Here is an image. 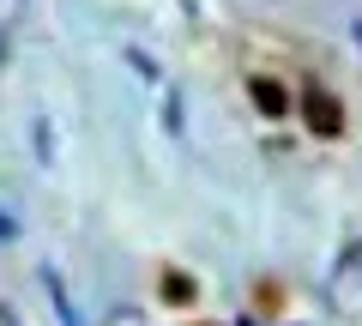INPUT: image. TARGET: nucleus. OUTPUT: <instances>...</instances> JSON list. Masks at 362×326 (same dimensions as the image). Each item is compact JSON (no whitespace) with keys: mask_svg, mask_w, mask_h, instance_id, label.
<instances>
[{"mask_svg":"<svg viewBox=\"0 0 362 326\" xmlns=\"http://www.w3.org/2000/svg\"><path fill=\"white\" fill-rule=\"evenodd\" d=\"M296 103H302V127H308L314 139H338V133H344V103H338L326 85H302Z\"/></svg>","mask_w":362,"mask_h":326,"instance_id":"1","label":"nucleus"},{"mask_svg":"<svg viewBox=\"0 0 362 326\" xmlns=\"http://www.w3.org/2000/svg\"><path fill=\"white\" fill-rule=\"evenodd\" d=\"M247 97H254V103H259V115H272V121H278V115L290 109V91L278 85V78H266V73H259V78H247Z\"/></svg>","mask_w":362,"mask_h":326,"instance_id":"2","label":"nucleus"},{"mask_svg":"<svg viewBox=\"0 0 362 326\" xmlns=\"http://www.w3.org/2000/svg\"><path fill=\"white\" fill-rule=\"evenodd\" d=\"M157 290H163V302H175V308H187V302L199 296V284L187 272H175V266H163V272H157Z\"/></svg>","mask_w":362,"mask_h":326,"instance_id":"3","label":"nucleus"},{"mask_svg":"<svg viewBox=\"0 0 362 326\" xmlns=\"http://www.w3.org/2000/svg\"><path fill=\"white\" fill-rule=\"evenodd\" d=\"M247 308H259V314H278V308H284V284H278V278H259V284L247 290Z\"/></svg>","mask_w":362,"mask_h":326,"instance_id":"4","label":"nucleus"},{"mask_svg":"<svg viewBox=\"0 0 362 326\" xmlns=\"http://www.w3.org/2000/svg\"><path fill=\"white\" fill-rule=\"evenodd\" d=\"M0 235H13V223H0Z\"/></svg>","mask_w":362,"mask_h":326,"instance_id":"5","label":"nucleus"}]
</instances>
